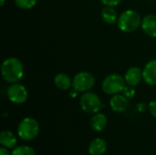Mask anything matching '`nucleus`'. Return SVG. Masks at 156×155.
Masks as SVG:
<instances>
[{"mask_svg":"<svg viewBox=\"0 0 156 155\" xmlns=\"http://www.w3.org/2000/svg\"><path fill=\"white\" fill-rule=\"evenodd\" d=\"M0 143L6 149H14L16 144V138L10 131H3L0 133Z\"/></svg>","mask_w":156,"mask_h":155,"instance_id":"14","label":"nucleus"},{"mask_svg":"<svg viewBox=\"0 0 156 155\" xmlns=\"http://www.w3.org/2000/svg\"><path fill=\"white\" fill-rule=\"evenodd\" d=\"M142 28L144 32L152 37H156V16L147 15L142 19Z\"/></svg>","mask_w":156,"mask_h":155,"instance_id":"11","label":"nucleus"},{"mask_svg":"<svg viewBox=\"0 0 156 155\" xmlns=\"http://www.w3.org/2000/svg\"><path fill=\"white\" fill-rule=\"evenodd\" d=\"M78 91L76 90H72L71 91H70V93H69V95H70V97H72V98H76L77 97V95H78Z\"/></svg>","mask_w":156,"mask_h":155,"instance_id":"24","label":"nucleus"},{"mask_svg":"<svg viewBox=\"0 0 156 155\" xmlns=\"http://www.w3.org/2000/svg\"><path fill=\"white\" fill-rule=\"evenodd\" d=\"M143 79L151 86L156 85V59L149 61L143 70Z\"/></svg>","mask_w":156,"mask_h":155,"instance_id":"9","label":"nucleus"},{"mask_svg":"<svg viewBox=\"0 0 156 155\" xmlns=\"http://www.w3.org/2000/svg\"><path fill=\"white\" fill-rule=\"evenodd\" d=\"M39 132V124L38 122L30 117L23 119L17 127V135L23 141H31L34 140Z\"/></svg>","mask_w":156,"mask_h":155,"instance_id":"3","label":"nucleus"},{"mask_svg":"<svg viewBox=\"0 0 156 155\" xmlns=\"http://www.w3.org/2000/svg\"><path fill=\"white\" fill-rule=\"evenodd\" d=\"M146 105L144 104V103H139L138 105H137V107H136V109H137V111H140V112H144V111H146Z\"/></svg>","mask_w":156,"mask_h":155,"instance_id":"22","label":"nucleus"},{"mask_svg":"<svg viewBox=\"0 0 156 155\" xmlns=\"http://www.w3.org/2000/svg\"><path fill=\"white\" fill-rule=\"evenodd\" d=\"M54 84L61 90H67L72 86V79L65 73H58L54 78Z\"/></svg>","mask_w":156,"mask_h":155,"instance_id":"15","label":"nucleus"},{"mask_svg":"<svg viewBox=\"0 0 156 155\" xmlns=\"http://www.w3.org/2000/svg\"><path fill=\"white\" fill-rule=\"evenodd\" d=\"M1 75L7 83H17L24 75L22 62L16 58H8L5 59L1 66Z\"/></svg>","mask_w":156,"mask_h":155,"instance_id":"1","label":"nucleus"},{"mask_svg":"<svg viewBox=\"0 0 156 155\" xmlns=\"http://www.w3.org/2000/svg\"><path fill=\"white\" fill-rule=\"evenodd\" d=\"M8 100L15 104H22L27 101L28 92L25 86L19 83H13L6 90Z\"/></svg>","mask_w":156,"mask_h":155,"instance_id":"7","label":"nucleus"},{"mask_svg":"<svg viewBox=\"0 0 156 155\" xmlns=\"http://www.w3.org/2000/svg\"><path fill=\"white\" fill-rule=\"evenodd\" d=\"M101 17L102 20L110 25H112L118 21V14L117 11L113 8V6H105L101 10Z\"/></svg>","mask_w":156,"mask_h":155,"instance_id":"16","label":"nucleus"},{"mask_svg":"<svg viewBox=\"0 0 156 155\" xmlns=\"http://www.w3.org/2000/svg\"><path fill=\"white\" fill-rule=\"evenodd\" d=\"M101 1L103 5L107 6H113V7L118 5L122 2V0H101Z\"/></svg>","mask_w":156,"mask_h":155,"instance_id":"20","label":"nucleus"},{"mask_svg":"<svg viewBox=\"0 0 156 155\" xmlns=\"http://www.w3.org/2000/svg\"><path fill=\"white\" fill-rule=\"evenodd\" d=\"M111 109L115 112H123L129 107V99L123 94H115L110 100Z\"/></svg>","mask_w":156,"mask_h":155,"instance_id":"8","label":"nucleus"},{"mask_svg":"<svg viewBox=\"0 0 156 155\" xmlns=\"http://www.w3.org/2000/svg\"><path fill=\"white\" fill-rule=\"evenodd\" d=\"M90 127L95 132H102L107 126V118L101 112L93 114L90 122Z\"/></svg>","mask_w":156,"mask_h":155,"instance_id":"13","label":"nucleus"},{"mask_svg":"<svg viewBox=\"0 0 156 155\" xmlns=\"http://www.w3.org/2000/svg\"><path fill=\"white\" fill-rule=\"evenodd\" d=\"M142 24V18L140 14L132 9L125 10L119 16L117 25L118 27L123 32H133Z\"/></svg>","mask_w":156,"mask_h":155,"instance_id":"2","label":"nucleus"},{"mask_svg":"<svg viewBox=\"0 0 156 155\" xmlns=\"http://www.w3.org/2000/svg\"><path fill=\"white\" fill-rule=\"evenodd\" d=\"M0 155H12L9 152L8 149L5 148V147H1L0 148Z\"/></svg>","mask_w":156,"mask_h":155,"instance_id":"23","label":"nucleus"},{"mask_svg":"<svg viewBox=\"0 0 156 155\" xmlns=\"http://www.w3.org/2000/svg\"><path fill=\"white\" fill-rule=\"evenodd\" d=\"M148 109H149V111L150 113L156 118V100H152L149 105H148Z\"/></svg>","mask_w":156,"mask_h":155,"instance_id":"21","label":"nucleus"},{"mask_svg":"<svg viewBox=\"0 0 156 155\" xmlns=\"http://www.w3.org/2000/svg\"><path fill=\"white\" fill-rule=\"evenodd\" d=\"M107 151V143L101 138H96L90 142L88 147L90 155H103Z\"/></svg>","mask_w":156,"mask_h":155,"instance_id":"12","label":"nucleus"},{"mask_svg":"<svg viewBox=\"0 0 156 155\" xmlns=\"http://www.w3.org/2000/svg\"><path fill=\"white\" fill-rule=\"evenodd\" d=\"M124 79L127 85L135 87L140 84L143 79V71L137 67H131L126 71Z\"/></svg>","mask_w":156,"mask_h":155,"instance_id":"10","label":"nucleus"},{"mask_svg":"<svg viewBox=\"0 0 156 155\" xmlns=\"http://www.w3.org/2000/svg\"><path fill=\"white\" fill-rule=\"evenodd\" d=\"M37 0H15V4L21 9H31L37 4Z\"/></svg>","mask_w":156,"mask_h":155,"instance_id":"18","label":"nucleus"},{"mask_svg":"<svg viewBox=\"0 0 156 155\" xmlns=\"http://www.w3.org/2000/svg\"><path fill=\"white\" fill-rule=\"evenodd\" d=\"M4 5H5V0H0V5L4 6Z\"/></svg>","mask_w":156,"mask_h":155,"instance_id":"25","label":"nucleus"},{"mask_svg":"<svg viewBox=\"0 0 156 155\" xmlns=\"http://www.w3.org/2000/svg\"><path fill=\"white\" fill-rule=\"evenodd\" d=\"M125 79L120 74H111L102 81V90L108 95H115L122 92L126 86Z\"/></svg>","mask_w":156,"mask_h":155,"instance_id":"4","label":"nucleus"},{"mask_svg":"<svg viewBox=\"0 0 156 155\" xmlns=\"http://www.w3.org/2000/svg\"><path fill=\"white\" fill-rule=\"evenodd\" d=\"M95 85V77L88 71H81L75 75L72 80V87L78 92H86Z\"/></svg>","mask_w":156,"mask_h":155,"instance_id":"6","label":"nucleus"},{"mask_svg":"<svg viewBox=\"0 0 156 155\" xmlns=\"http://www.w3.org/2000/svg\"><path fill=\"white\" fill-rule=\"evenodd\" d=\"M12 155H36L34 149L27 145H21L15 147L11 153Z\"/></svg>","mask_w":156,"mask_h":155,"instance_id":"17","label":"nucleus"},{"mask_svg":"<svg viewBox=\"0 0 156 155\" xmlns=\"http://www.w3.org/2000/svg\"><path fill=\"white\" fill-rule=\"evenodd\" d=\"M80 105L82 111L89 114H95L97 112H100V111L103 107L100 97L96 93L91 91H86L80 96Z\"/></svg>","mask_w":156,"mask_h":155,"instance_id":"5","label":"nucleus"},{"mask_svg":"<svg viewBox=\"0 0 156 155\" xmlns=\"http://www.w3.org/2000/svg\"><path fill=\"white\" fill-rule=\"evenodd\" d=\"M123 95L127 98V99H133L134 96H135V90L133 89V86H130V85H128V86H125V88H124V90H123Z\"/></svg>","mask_w":156,"mask_h":155,"instance_id":"19","label":"nucleus"}]
</instances>
